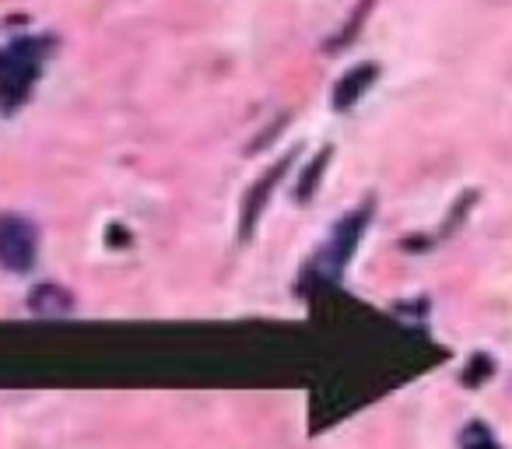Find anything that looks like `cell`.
Listing matches in <instances>:
<instances>
[{"label":"cell","mask_w":512,"mask_h":449,"mask_svg":"<svg viewBox=\"0 0 512 449\" xmlns=\"http://www.w3.org/2000/svg\"><path fill=\"white\" fill-rule=\"evenodd\" d=\"M36 264V229L18 214H0V267L22 274Z\"/></svg>","instance_id":"2"},{"label":"cell","mask_w":512,"mask_h":449,"mask_svg":"<svg viewBox=\"0 0 512 449\" xmlns=\"http://www.w3.org/2000/svg\"><path fill=\"white\" fill-rule=\"evenodd\" d=\"M50 43L46 39H15L0 50V109L15 113L32 95V85L39 81L43 60Z\"/></svg>","instance_id":"1"},{"label":"cell","mask_w":512,"mask_h":449,"mask_svg":"<svg viewBox=\"0 0 512 449\" xmlns=\"http://www.w3.org/2000/svg\"><path fill=\"white\" fill-rule=\"evenodd\" d=\"M32 309L36 313H60V309H67V295L60 292V288H36V295H32Z\"/></svg>","instance_id":"3"}]
</instances>
